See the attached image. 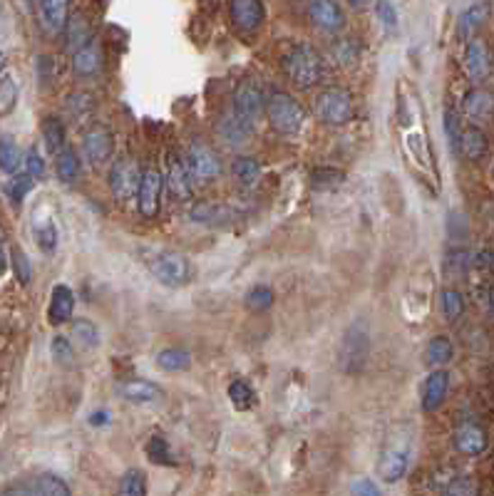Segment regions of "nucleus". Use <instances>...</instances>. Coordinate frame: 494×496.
I'll return each instance as SVG.
<instances>
[{"label":"nucleus","mask_w":494,"mask_h":496,"mask_svg":"<svg viewBox=\"0 0 494 496\" xmlns=\"http://www.w3.org/2000/svg\"><path fill=\"white\" fill-rule=\"evenodd\" d=\"M283 75L298 89H313L325 79V60L318 50L308 42L293 45L281 60Z\"/></svg>","instance_id":"obj_1"},{"label":"nucleus","mask_w":494,"mask_h":496,"mask_svg":"<svg viewBox=\"0 0 494 496\" xmlns=\"http://www.w3.org/2000/svg\"><path fill=\"white\" fill-rule=\"evenodd\" d=\"M142 263L147 266L151 276L157 278V283L167 288H182L192 280V268L187 263V258L177 251L167 248H142Z\"/></svg>","instance_id":"obj_2"},{"label":"nucleus","mask_w":494,"mask_h":496,"mask_svg":"<svg viewBox=\"0 0 494 496\" xmlns=\"http://www.w3.org/2000/svg\"><path fill=\"white\" fill-rule=\"evenodd\" d=\"M266 117L273 132H279L283 137H296L306 124V109L293 95L276 89L266 97Z\"/></svg>","instance_id":"obj_3"},{"label":"nucleus","mask_w":494,"mask_h":496,"mask_svg":"<svg viewBox=\"0 0 494 496\" xmlns=\"http://www.w3.org/2000/svg\"><path fill=\"white\" fill-rule=\"evenodd\" d=\"M313 112L328 127H343L355 115V97L345 87H325L316 95Z\"/></svg>","instance_id":"obj_4"},{"label":"nucleus","mask_w":494,"mask_h":496,"mask_svg":"<svg viewBox=\"0 0 494 496\" xmlns=\"http://www.w3.org/2000/svg\"><path fill=\"white\" fill-rule=\"evenodd\" d=\"M263 112H266V92H263L261 82L256 78H243L233 89L232 115L242 122L243 127L253 132L256 122L263 117Z\"/></svg>","instance_id":"obj_5"},{"label":"nucleus","mask_w":494,"mask_h":496,"mask_svg":"<svg viewBox=\"0 0 494 496\" xmlns=\"http://www.w3.org/2000/svg\"><path fill=\"white\" fill-rule=\"evenodd\" d=\"M184 161L189 167L192 179L202 181V184L216 181L224 174V161L219 157V152L209 147V144H204V142H192L187 154H184Z\"/></svg>","instance_id":"obj_6"},{"label":"nucleus","mask_w":494,"mask_h":496,"mask_svg":"<svg viewBox=\"0 0 494 496\" xmlns=\"http://www.w3.org/2000/svg\"><path fill=\"white\" fill-rule=\"evenodd\" d=\"M80 152L92 167L107 164V161H112V154H114V132L110 127H105V124H92L82 134Z\"/></svg>","instance_id":"obj_7"},{"label":"nucleus","mask_w":494,"mask_h":496,"mask_svg":"<svg viewBox=\"0 0 494 496\" xmlns=\"http://www.w3.org/2000/svg\"><path fill=\"white\" fill-rule=\"evenodd\" d=\"M229 20L232 25L243 35H253L266 23V5L263 0H226Z\"/></svg>","instance_id":"obj_8"},{"label":"nucleus","mask_w":494,"mask_h":496,"mask_svg":"<svg viewBox=\"0 0 494 496\" xmlns=\"http://www.w3.org/2000/svg\"><path fill=\"white\" fill-rule=\"evenodd\" d=\"M161 188H164V174L160 169H144L140 177V187H137V208L144 218H154L160 214Z\"/></svg>","instance_id":"obj_9"},{"label":"nucleus","mask_w":494,"mask_h":496,"mask_svg":"<svg viewBox=\"0 0 494 496\" xmlns=\"http://www.w3.org/2000/svg\"><path fill=\"white\" fill-rule=\"evenodd\" d=\"M407 466H410V449L407 445H390L385 446L378 459V479L385 484H398L405 474H407Z\"/></svg>","instance_id":"obj_10"},{"label":"nucleus","mask_w":494,"mask_h":496,"mask_svg":"<svg viewBox=\"0 0 494 496\" xmlns=\"http://www.w3.org/2000/svg\"><path fill=\"white\" fill-rule=\"evenodd\" d=\"M140 177L142 171L137 169V164H134L130 157H122L112 164L107 184H110V191L114 197L120 198V201H127V198L137 197Z\"/></svg>","instance_id":"obj_11"},{"label":"nucleus","mask_w":494,"mask_h":496,"mask_svg":"<svg viewBox=\"0 0 494 496\" xmlns=\"http://www.w3.org/2000/svg\"><path fill=\"white\" fill-rule=\"evenodd\" d=\"M164 184L169 188L177 201H192L194 197V179L189 174V167L184 157H179L177 152L167 154V171H164Z\"/></svg>","instance_id":"obj_12"},{"label":"nucleus","mask_w":494,"mask_h":496,"mask_svg":"<svg viewBox=\"0 0 494 496\" xmlns=\"http://www.w3.org/2000/svg\"><path fill=\"white\" fill-rule=\"evenodd\" d=\"M464 72L474 85H482L484 79L492 75V55L482 38H470L464 48Z\"/></svg>","instance_id":"obj_13"},{"label":"nucleus","mask_w":494,"mask_h":496,"mask_svg":"<svg viewBox=\"0 0 494 496\" xmlns=\"http://www.w3.org/2000/svg\"><path fill=\"white\" fill-rule=\"evenodd\" d=\"M308 18L318 30L335 35L345 28V13L338 0H308Z\"/></svg>","instance_id":"obj_14"},{"label":"nucleus","mask_w":494,"mask_h":496,"mask_svg":"<svg viewBox=\"0 0 494 496\" xmlns=\"http://www.w3.org/2000/svg\"><path fill=\"white\" fill-rule=\"evenodd\" d=\"M489 18H492V0H474L472 5H467L457 18V38L467 42L487 25Z\"/></svg>","instance_id":"obj_15"},{"label":"nucleus","mask_w":494,"mask_h":496,"mask_svg":"<svg viewBox=\"0 0 494 496\" xmlns=\"http://www.w3.org/2000/svg\"><path fill=\"white\" fill-rule=\"evenodd\" d=\"M447 392H450V372L443 367H435L433 372L425 377L423 390H420L423 412H437L443 407Z\"/></svg>","instance_id":"obj_16"},{"label":"nucleus","mask_w":494,"mask_h":496,"mask_svg":"<svg viewBox=\"0 0 494 496\" xmlns=\"http://www.w3.org/2000/svg\"><path fill=\"white\" fill-rule=\"evenodd\" d=\"M72 489L60 476L55 474H41L21 484H13L5 489V494H28V496H68Z\"/></svg>","instance_id":"obj_17"},{"label":"nucleus","mask_w":494,"mask_h":496,"mask_svg":"<svg viewBox=\"0 0 494 496\" xmlns=\"http://www.w3.org/2000/svg\"><path fill=\"white\" fill-rule=\"evenodd\" d=\"M454 449L464 456H480L487 449V432H484L482 425H477V422H462V425L454 429L453 435Z\"/></svg>","instance_id":"obj_18"},{"label":"nucleus","mask_w":494,"mask_h":496,"mask_svg":"<svg viewBox=\"0 0 494 496\" xmlns=\"http://www.w3.org/2000/svg\"><path fill=\"white\" fill-rule=\"evenodd\" d=\"M487 152H489V139L482 132V127L480 124L462 127L460 139H457V147H454V154H460L467 161H480V159L487 157Z\"/></svg>","instance_id":"obj_19"},{"label":"nucleus","mask_w":494,"mask_h":496,"mask_svg":"<svg viewBox=\"0 0 494 496\" xmlns=\"http://www.w3.org/2000/svg\"><path fill=\"white\" fill-rule=\"evenodd\" d=\"M464 117L472 119V124H484L494 117V95L484 87H472L462 99Z\"/></svg>","instance_id":"obj_20"},{"label":"nucleus","mask_w":494,"mask_h":496,"mask_svg":"<svg viewBox=\"0 0 494 496\" xmlns=\"http://www.w3.org/2000/svg\"><path fill=\"white\" fill-rule=\"evenodd\" d=\"M38 15L48 35H62L70 20V0H38Z\"/></svg>","instance_id":"obj_21"},{"label":"nucleus","mask_w":494,"mask_h":496,"mask_svg":"<svg viewBox=\"0 0 494 496\" xmlns=\"http://www.w3.org/2000/svg\"><path fill=\"white\" fill-rule=\"evenodd\" d=\"M117 392L124 402H132V405H157L161 402V392L160 385H154L150 380H124Z\"/></svg>","instance_id":"obj_22"},{"label":"nucleus","mask_w":494,"mask_h":496,"mask_svg":"<svg viewBox=\"0 0 494 496\" xmlns=\"http://www.w3.org/2000/svg\"><path fill=\"white\" fill-rule=\"evenodd\" d=\"M72 313H75V293L70 286L58 283L50 293L48 320H50V326H65L72 320Z\"/></svg>","instance_id":"obj_23"},{"label":"nucleus","mask_w":494,"mask_h":496,"mask_svg":"<svg viewBox=\"0 0 494 496\" xmlns=\"http://www.w3.org/2000/svg\"><path fill=\"white\" fill-rule=\"evenodd\" d=\"M102 68V50L100 45L90 40L87 45H82L80 50H75L72 52V72L78 75V78H92V75H97Z\"/></svg>","instance_id":"obj_24"},{"label":"nucleus","mask_w":494,"mask_h":496,"mask_svg":"<svg viewBox=\"0 0 494 496\" xmlns=\"http://www.w3.org/2000/svg\"><path fill=\"white\" fill-rule=\"evenodd\" d=\"M365 333H358V327H353L348 337H345V347H343V367L345 372H355L358 367L363 365L365 357H368V340H365Z\"/></svg>","instance_id":"obj_25"},{"label":"nucleus","mask_w":494,"mask_h":496,"mask_svg":"<svg viewBox=\"0 0 494 496\" xmlns=\"http://www.w3.org/2000/svg\"><path fill=\"white\" fill-rule=\"evenodd\" d=\"M62 35H65V50H68V52H75V50H80L82 45H87L90 40H95L92 38L90 20L85 18L82 13H75V15L68 20Z\"/></svg>","instance_id":"obj_26"},{"label":"nucleus","mask_w":494,"mask_h":496,"mask_svg":"<svg viewBox=\"0 0 494 496\" xmlns=\"http://www.w3.org/2000/svg\"><path fill=\"white\" fill-rule=\"evenodd\" d=\"M189 218L197 224H206V226H219V224H229L233 218V211L222 204H212V201H202V204H194L189 208Z\"/></svg>","instance_id":"obj_27"},{"label":"nucleus","mask_w":494,"mask_h":496,"mask_svg":"<svg viewBox=\"0 0 494 496\" xmlns=\"http://www.w3.org/2000/svg\"><path fill=\"white\" fill-rule=\"evenodd\" d=\"M55 174L62 184H75L82 177V159L75 149L65 147L55 154Z\"/></svg>","instance_id":"obj_28"},{"label":"nucleus","mask_w":494,"mask_h":496,"mask_svg":"<svg viewBox=\"0 0 494 496\" xmlns=\"http://www.w3.org/2000/svg\"><path fill=\"white\" fill-rule=\"evenodd\" d=\"M216 134H219V139H222L226 147H242V144H246V139L252 137V129L243 127L233 115H226V117L219 119Z\"/></svg>","instance_id":"obj_29"},{"label":"nucleus","mask_w":494,"mask_h":496,"mask_svg":"<svg viewBox=\"0 0 494 496\" xmlns=\"http://www.w3.org/2000/svg\"><path fill=\"white\" fill-rule=\"evenodd\" d=\"M454 355L453 340L447 335H435L427 347H425V363L430 367H443L447 365Z\"/></svg>","instance_id":"obj_30"},{"label":"nucleus","mask_w":494,"mask_h":496,"mask_svg":"<svg viewBox=\"0 0 494 496\" xmlns=\"http://www.w3.org/2000/svg\"><path fill=\"white\" fill-rule=\"evenodd\" d=\"M70 335L75 343H80V345L87 347V350H95V347H100L102 343L100 327L95 326L92 320H87V317L70 320Z\"/></svg>","instance_id":"obj_31"},{"label":"nucleus","mask_w":494,"mask_h":496,"mask_svg":"<svg viewBox=\"0 0 494 496\" xmlns=\"http://www.w3.org/2000/svg\"><path fill=\"white\" fill-rule=\"evenodd\" d=\"M192 365V355L182 347H164L157 353V367L164 372H182Z\"/></svg>","instance_id":"obj_32"},{"label":"nucleus","mask_w":494,"mask_h":496,"mask_svg":"<svg viewBox=\"0 0 494 496\" xmlns=\"http://www.w3.org/2000/svg\"><path fill=\"white\" fill-rule=\"evenodd\" d=\"M232 174L242 187H256L261 179V161L256 157H239L232 164Z\"/></svg>","instance_id":"obj_33"},{"label":"nucleus","mask_w":494,"mask_h":496,"mask_svg":"<svg viewBox=\"0 0 494 496\" xmlns=\"http://www.w3.org/2000/svg\"><path fill=\"white\" fill-rule=\"evenodd\" d=\"M42 139H45V147L50 152L52 157L65 149V139H68V132H65V124H62L60 117H45L42 119Z\"/></svg>","instance_id":"obj_34"},{"label":"nucleus","mask_w":494,"mask_h":496,"mask_svg":"<svg viewBox=\"0 0 494 496\" xmlns=\"http://www.w3.org/2000/svg\"><path fill=\"white\" fill-rule=\"evenodd\" d=\"M23 164V154L18 144L11 137L0 134V171L3 174H15Z\"/></svg>","instance_id":"obj_35"},{"label":"nucleus","mask_w":494,"mask_h":496,"mask_svg":"<svg viewBox=\"0 0 494 496\" xmlns=\"http://www.w3.org/2000/svg\"><path fill=\"white\" fill-rule=\"evenodd\" d=\"M35 241H38V248L42 253H55L58 248V228H55V221L52 218H45V221H38L35 224Z\"/></svg>","instance_id":"obj_36"},{"label":"nucleus","mask_w":494,"mask_h":496,"mask_svg":"<svg viewBox=\"0 0 494 496\" xmlns=\"http://www.w3.org/2000/svg\"><path fill=\"white\" fill-rule=\"evenodd\" d=\"M440 310H443L444 320H457V317L464 313V298L460 290H454V288H444L443 293H440Z\"/></svg>","instance_id":"obj_37"},{"label":"nucleus","mask_w":494,"mask_h":496,"mask_svg":"<svg viewBox=\"0 0 494 496\" xmlns=\"http://www.w3.org/2000/svg\"><path fill=\"white\" fill-rule=\"evenodd\" d=\"M68 112L72 115V119H90L92 112H95V95L90 92H72L68 97Z\"/></svg>","instance_id":"obj_38"},{"label":"nucleus","mask_w":494,"mask_h":496,"mask_svg":"<svg viewBox=\"0 0 494 496\" xmlns=\"http://www.w3.org/2000/svg\"><path fill=\"white\" fill-rule=\"evenodd\" d=\"M345 181V174L341 169H331V167H318L311 171V187L313 188H323V191H328V188L341 187Z\"/></svg>","instance_id":"obj_39"},{"label":"nucleus","mask_w":494,"mask_h":496,"mask_svg":"<svg viewBox=\"0 0 494 496\" xmlns=\"http://www.w3.org/2000/svg\"><path fill=\"white\" fill-rule=\"evenodd\" d=\"M229 400L236 409H252L256 405V390L243 380H233L229 385Z\"/></svg>","instance_id":"obj_40"},{"label":"nucleus","mask_w":494,"mask_h":496,"mask_svg":"<svg viewBox=\"0 0 494 496\" xmlns=\"http://www.w3.org/2000/svg\"><path fill=\"white\" fill-rule=\"evenodd\" d=\"M35 187V179L25 171V174H15V177L5 184V194L11 198L13 204H23V198L28 197Z\"/></svg>","instance_id":"obj_41"},{"label":"nucleus","mask_w":494,"mask_h":496,"mask_svg":"<svg viewBox=\"0 0 494 496\" xmlns=\"http://www.w3.org/2000/svg\"><path fill=\"white\" fill-rule=\"evenodd\" d=\"M120 494L122 496H144L147 494V479L140 469H130L124 472L120 482Z\"/></svg>","instance_id":"obj_42"},{"label":"nucleus","mask_w":494,"mask_h":496,"mask_svg":"<svg viewBox=\"0 0 494 496\" xmlns=\"http://www.w3.org/2000/svg\"><path fill=\"white\" fill-rule=\"evenodd\" d=\"M50 353L52 357H55V363L58 365H72L75 363V347H72V340L65 335H55L50 343Z\"/></svg>","instance_id":"obj_43"},{"label":"nucleus","mask_w":494,"mask_h":496,"mask_svg":"<svg viewBox=\"0 0 494 496\" xmlns=\"http://www.w3.org/2000/svg\"><path fill=\"white\" fill-rule=\"evenodd\" d=\"M334 58L338 65H343V68H353L358 58H361V48L355 45L353 40H338L334 48Z\"/></svg>","instance_id":"obj_44"},{"label":"nucleus","mask_w":494,"mask_h":496,"mask_svg":"<svg viewBox=\"0 0 494 496\" xmlns=\"http://www.w3.org/2000/svg\"><path fill=\"white\" fill-rule=\"evenodd\" d=\"M273 306V290L269 286H253L249 293H246V308L249 310H269Z\"/></svg>","instance_id":"obj_45"},{"label":"nucleus","mask_w":494,"mask_h":496,"mask_svg":"<svg viewBox=\"0 0 494 496\" xmlns=\"http://www.w3.org/2000/svg\"><path fill=\"white\" fill-rule=\"evenodd\" d=\"M440 491H444V494H457V496H470V494H477L480 489H477V484H474L470 476H450V482L447 484L440 486Z\"/></svg>","instance_id":"obj_46"},{"label":"nucleus","mask_w":494,"mask_h":496,"mask_svg":"<svg viewBox=\"0 0 494 496\" xmlns=\"http://www.w3.org/2000/svg\"><path fill=\"white\" fill-rule=\"evenodd\" d=\"M11 263H13V273H15V278L21 280L23 286H28V283L32 280V266H31V261H28V256L23 253L21 248H13Z\"/></svg>","instance_id":"obj_47"},{"label":"nucleus","mask_w":494,"mask_h":496,"mask_svg":"<svg viewBox=\"0 0 494 496\" xmlns=\"http://www.w3.org/2000/svg\"><path fill=\"white\" fill-rule=\"evenodd\" d=\"M147 455H150L151 462L157 464H172V455H169V446L161 436H151L147 442Z\"/></svg>","instance_id":"obj_48"},{"label":"nucleus","mask_w":494,"mask_h":496,"mask_svg":"<svg viewBox=\"0 0 494 496\" xmlns=\"http://www.w3.org/2000/svg\"><path fill=\"white\" fill-rule=\"evenodd\" d=\"M375 13H378V20L383 23L385 30L398 28V10L390 0H375Z\"/></svg>","instance_id":"obj_49"},{"label":"nucleus","mask_w":494,"mask_h":496,"mask_svg":"<svg viewBox=\"0 0 494 496\" xmlns=\"http://www.w3.org/2000/svg\"><path fill=\"white\" fill-rule=\"evenodd\" d=\"M18 97V89L11 78H0V112H11Z\"/></svg>","instance_id":"obj_50"},{"label":"nucleus","mask_w":494,"mask_h":496,"mask_svg":"<svg viewBox=\"0 0 494 496\" xmlns=\"http://www.w3.org/2000/svg\"><path fill=\"white\" fill-rule=\"evenodd\" d=\"M23 161H25V171H28L32 179H41L42 174H45V159L41 157L38 149H31V152L23 157Z\"/></svg>","instance_id":"obj_51"},{"label":"nucleus","mask_w":494,"mask_h":496,"mask_svg":"<svg viewBox=\"0 0 494 496\" xmlns=\"http://www.w3.org/2000/svg\"><path fill=\"white\" fill-rule=\"evenodd\" d=\"M472 266L484 271V273H489V276H494V248H482V251H477L472 258Z\"/></svg>","instance_id":"obj_52"},{"label":"nucleus","mask_w":494,"mask_h":496,"mask_svg":"<svg viewBox=\"0 0 494 496\" xmlns=\"http://www.w3.org/2000/svg\"><path fill=\"white\" fill-rule=\"evenodd\" d=\"M460 132H462V127H460V119H457V115L454 112H444V134H447V139H450V144H453V152L454 147H457V139H460Z\"/></svg>","instance_id":"obj_53"},{"label":"nucleus","mask_w":494,"mask_h":496,"mask_svg":"<svg viewBox=\"0 0 494 496\" xmlns=\"http://www.w3.org/2000/svg\"><path fill=\"white\" fill-rule=\"evenodd\" d=\"M38 78H41L42 85H50L55 79V60L48 58V55L38 58Z\"/></svg>","instance_id":"obj_54"},{"label":"nucleus","mask_w":494,"mask_h":496,"mask_svg":"<svg viewBox=\"0 0 494 496\" xmlns=\"http://www.w3.org/2000/svg\"><path fill=\"white\" fill-rule=\"evenodd\" d=\"M8 268H11V256H8V248H5V241L0 234V278L8 273Z\"/></svg>","instance_id":"obj_55"},{"label":"nucleus","mask_w":494,"mask_h":496,"mask_svg":"<svg viewBox=\"0 0 494 496\" xmlns=\"http://www.w3.org/2000/svg\"><path fill=\"white\" fill-rule=\"evenodd\" d=\"M353 491H365V494H378V486L370 484V482H358V484H353Z\"/></svg>","instance_id":"obj_56"},{"label":"nucleus","mask_w":494,"mask_h":496,"mask_svg":"<svg viewBox=\"0 0 494 496\" xmlns=\"http://www.w3.org/2000/svg\"><path fill=\"white\" fill-rule=\"evenodd\" d=\"M353 8H365V5H370V0H348Z\"/></svg>","instance_id":"obj_57"},{"label":"nucleus","mask_w":494,"mask_h":496,"mask_svg":"<svg viewBox=\"0 0 494 496\" xmlns=\"http://www.w3.org/2000/svg\"><path fill=\"white\" fill-rule=\"evenodd\" d=\"M489 310H492V316H494V288L489 290Z\"/></svg>","instance_id":"obj_58"},{"label":"nucleus","mask_w":494,"mask_h":496,"mask_svg":"<svg viewBox=\"0 0 494 496\" xmlns=\"http://www.w3.org/2000/svg\"><path fill=\"white\" fill-rule=\"evenodd\" d=\"M3 68H5V58L0 55V72H3Z\"/></svg>","instance_id":"obj_59"},{"label":"nucleus","mask_w":494,"mask_h":496,"mask_svg":"<svg viewBox=\"0 0 494 496\" xmlns=\"http://www.w3.org/2000/svg\"><path fill=\"white\" fill-rule=\"evenodd\" d=\"M492 179H494V169H492Z\"/></svg>","instance_id":"obj_60"}]
</instances>
